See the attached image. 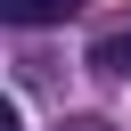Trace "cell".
I'll list each match as a JSON object with an SVG mask.
<instances>
[{
	"instance_id": "cell-3",
	"label": "cell",
	"mask_w": 131,
	"mask_h": 131,
	"mask_svg": "<svg viewBox=\"0 0 131 131\" xmlns=\"http://www.w3.org/2000/svg\"><path fill=\"white\" fill-rule=\"evenodd\" d=\"M0 131H25V123H16V106H0Z\"/></svg>"
},
{
	"instance_id": "cell-2",
	"label": "cell",
	"mask_w": 131,
	"mask_h": 131,
	"mask_svg": "<svg viewBox=\"0 0 131 131\" xmlns=\"http://www.w3.org/2000/svg\"><path fill=\"white\" fill-rule=\"evenodd\" d=\"M82 0H0V16L8 25H57V16H74Z\"/></svg>"
},
{
	"instance_id": "cell-1",
	"label": "cell",
	"mask_w": 131,
	"mask_h": 131,
	"mask_svg": "<svg viewBox=\"0 0 131 131\" xmlns=\"http://www.w3.org/2000/svg\"><path fill=\"white\" fill-rule=\"evenodd\" d=\"M90 66H98V74H131V25L98 33V41H90Z\"/></svg>"
}]
</instances>
